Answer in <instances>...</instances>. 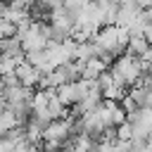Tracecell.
<instances>
[{
    "label": "cell",
    "instance_id": "1",
    "mask_svg": "<svg viewBox=\"0 0 152 152\" xmlns=\"http://www.w3.org/2000/svg\"><path fill=\"white\" fill-rule=\"evenodd\" d=\"M14 74H17L19 83H21L24 88H33V86H36V83H40V78H43V76H40V71H38L36 66H31L28 62H26V64H19Z\"/></svg>",
    "mask_w": 152,
    "mask_h": 152
},
{
    "label": "cell",
    "instance_id": "2",
    "mask_svg": "<svg viewBox=\"0 0 152 152\" xmlns=\"http://www.w3.org/2000/svg\"><path fill=\"white\" fill-rule=\"evenodd\" d=\"M0 55H7L17 62H21L24 57V45L19 40V36H12V38H0Z\"/></svg>",
    "mask_w": 152,
    "mask_h": 152
}]
</instances>
